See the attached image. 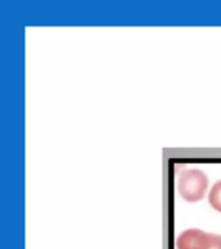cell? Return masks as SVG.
<instances>
[{
  "label": "cell",
  "mask_w": 221,
  "mask_h": 249,
  "mask_svg": "<svg viewBox=\"0 0 221 249\" xmlns=\"http://www.w3.org/2000/svg\"><path fill=\"white\" fill-rule=\"evenodd\" d=\"M177 249H221V235L201 229L185 230L177 236Z\"/></svg>",
  "instance_id": "7a4b0ae2"
},
{
  "label": "cell",
  "mask_w": 221,
  "mask_h": 249,
  "mask_svg": "<svg viewBox=\"0 0 221 249\" xmlns=\"http://www.w3.org/2000/svg\"><path fill=\"white\" fill-rule=\"evenodd\" d=\"M208 187V178L202 170L190 169L182 171L178 177V194L185 201H201Z\"/></svg>",
  "instance_id": "6da1fadb"
},
{
  "label": "cell",
  "mask_w": 221,
  "mask_h": 249,
  "mask_svg": "<svg viewBox=\"0 0 221 249\" xmlns=\"http://www.w3.org/2000/svg\"><path fill=\"white\" fill-rule=\"evenodd\" d=\"M208 202L213 209L221 213V180L215 183L209 191Z\"/></svg>",
  "instance_id": "3957f363"
}]
</instances>
